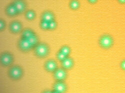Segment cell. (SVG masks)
Here are the masks:
<instances>
[{"label":"cell","instance_id":"25","mask_svg":"<svg viewBox=\"0 0 125 93\" xmlns=\"http://www.w3.org/2000/svg\"><path fill=\"white\" fill-rule=\"evenodd\" d=\"M118 1L120 3H122V4L125 3V0H118Z\"/></svg>","mask_w":125,"mask_h":93},{"label":"cell","instance_id":"4","mask_svg":"<svg viewBox=\"0 0 125 93\" xmlns=\"http://www.w3.org/2000/svg\"><path fill=\"white\" fill-rule=\"evenodd\" d=\"M1 62L2 64L4 66H9L13 62V57L11 54L9 52L3 53L1 57Z\"/></svg>","mask_w":125,"mask_h":93},{"label":"cell","instance_id":"6","mask_svg":"<svg viewBox=\"0 0 125 93\" xmlns=\"http://www.w3.org/2000/svg\"><path fill=\"white\" fill-rule=\"evenodd\" d=\"M54 77L58 81H63L67 77V73L64 68L57 69L54 72Z\"/></svg>","mask_w":125,"mask_h":93},{"label":"cell","instance_id":"18","mask_svg":"<svg viewBox=\"0 0 125 93\" xmlns=\"http://www.w3.org/2000/svg\"><path fill=\"white\" fill-rule=\"evenodd\" d=\"M79 6V2L76 0H74L71 2L70 4V7L73 9H77Z\"/></svg>","mask_w":125,"mask_h":93},{"label":"cell","instance_id":"1","mask_svg":"<svg viewBox=\"0 0 125 93\" xmlns=\"http://www.w3.org/2000/svg\"><path fill=\"white\" fill-rule=\"evenodd\" d=\"M49 46L44 43H38L35 47V53L36 55L41 58L46 57L49 53Z\"/></svg>","mask_w":125,"mask_h":93},{"label":"cell","instance_id":"8","mask_svg":"<svg viewBox=\"0 0 125 93\" xmlns=\"http://www.w3.org/2000/svg\"><path fill=\"white\" fill-rule=\"evenodd\" d=\"M10 29L12 33L14 34H18L22 31V25L19 22H13L10 25Z\"/></svg>","mask_w":125,"mask_h":93},{"label":"cell","instance_id":"23","mask_svg":"<svg viewBox=\"0 0 125 93\" xmlns=\"http://www.w3.org/2000/svg\"><path fill=\"white\" fill-rule=\"evenodd\" d=\"M121 67L122 69L125 70V60L123 61L121 64Z\"/></svg>","mask_w":125,"mask_h":93},{"label":"cell","instance_id":"21","mask_svg":"<svg viewBox=\"0 0 125 93\" xmlns=\"http://www.w3.org/2000/svg\"><path fill=\"white\" fill-rule=\"evenodd\" d=\"M41 27L43 29H49V22L42 20L41 23Z\"/></svg>","mask_w":125,"mask_h":93},{"label":"cell","instance_id":"22","mask_svg":"<svg viewBox=\"0 0 125 93\" xmlns=\"http://www.w3.org/2000/svg\"><path fill=\"white\" fill-rule=\"evenodd\" d=\"M5 25H6L4 21L1 19V21H0V29H1V30H3V29H4Z\"/></svg>","mask_w":125,"mask_h":93},{"label":"cell","instance_id":"16","mask_svg":"<svg viewBox=\"0 0 125 93\" xmlns=\"http://www.w3.org/2000/svg\"><path fill=\"white\" fill-rule=\"evenodd\" d=\"M26 17L29 20H33L35 17V14L33 11H29L26 13Z\"/></svg>","mask_w":125,"mask_h":93},{"label":"cell","instance_id":"5","mask_svg":"<svg viewBox=\"0 0 125 93\" xmlns=\"http://www.w3.org/2000/svg\"><path fill=\"white\" fill-rule=\"evenodd\" d=\"M18 46L20 50L24 52H28L33 47L28 39L23 38L19 41Z\"/></svg>","mask_w":125,"mask_h":93},{"label":"cell","instance_id":"15","mask_svg":"<svg viewBox=\"0 0 125 93\" xmlns=\"http://www.w3.org/2000/svg\"><path fill=\"white\" fill-rule=\"evenodd\" d=\"M32 47H35L38 43V37L35 34L28 39Z\"/></svg>","mask_w":125,"mask_h":93},{"label":"cell","instance_id":"2","mask_svg":"<svg viewBox=\"0 0 125 93\" xmlns=\"http://www.w3.org/2000/svg\"><path fill=\"white\" fill-rule=\"evenodd\" d=\"M23 70L21 67L18 66H14L9 70V76L14 80L20 79L23 76Z\"/></svg>","mask_w":125,"mask_h":93},{"label":"cell","instance_id":"11","mask_svg":"<svg viewBox=\"0 0 125 93\" xmlns=\"http://www.w3.org/2000/svg\"><path fill=\"white\" fill-rule=\"evenodd\" d=\"M74 65V62L73 59L69 57L66 58L62 61V65L64 69H70Z\"/></svg>","mask_w":125,"mask_h":93},{"label":"cell","instance_id":"10","mask_svg":"<svg viewBox=\"0 0 125 93\" xmlns=\"http://www.w3.org/2000/svg\"><path fill=\"white\" fill-rule=\"evenodd\" d=\"M67 86L62 81H57L54 85V90L58 93H64L66 91Z\"/></svg>","mask_w":125,"mask_h":93},{"label":"cell","instance_id":"20","mask_svg":"<svg viewBox=\"0 0 125 93\" xmlns=\"http://www.w3.org/2000/svg\"><path fill=\"white\" fill-rule=\"evenodd\" d=\"M57 26V23L55 20H52V21L49 23V29L52 30L55 29Z\"/></svg>","mask_w":125,"mask_h":93},{"label":"cell","instance_id":"3","mask_svg":"<svg viewBox=\"0 0 125 93\" xmlns=\"http://www.w3.org/2000/svg\"><path fill=\"white\" fill-rule=\"evenodd\" d=\"M100 46L104 49L110 48L113 44V40L111 36L109 35L102 36L99 40Z\"/></svg>","mask_w":125,"mask_h":93},{"label":"cell","instance_id":"13","mask_svg":"<svg viewBox=\"0 0 125 93\" xmlns=\"http://www.w3.org/2000/svg\"><path fill=\"white\" fill-rule=\"evenodd\" d=\"M42 18L44 21H46L47 22H50L52 20H54V15L51 12H45L42 16Z\"/></svg>","mask_w":125,"mask_h":93},{"label":"cell","instance_id":"14","mask_svg":"<svg viewBox=\"0 0 125 93\" xmlns=\"http://www.w3.org/2000/svg\"><path fill=\"white\" fill-rule=\"evenodd\" d=\"M35 34L33 31L30 29H26L22 33V38L26 39H28L31 36L34 35Z\"/></svg>","mask_w":125,"mask_h":93},{"label":"cell","instance_id":"19","mask_svg":"<svg viewBox=\"0 0 125 93\" xmlns=\"http://www.w3.org/2000/svg\"><path fill=\"white\" fill-rule=\"evenodd\" d=\"M57 56L58 59L61 61L64 60L67 57V56L65 54H64L63 53H62L61 51H59V52L57 53Z\"/></svg>","mask_w":125,"mask_h":93},{"label":"cell","instance_id":"7","mask_svg":"<svg viewBox=\"0 0 125 93\" xmlns=\"http://www.w3.org/2000/svg\"><path fill=\"white\" fill-rule=\"evenodd\" d=\"M18 13L21 14L25 12L26 8V4L23 0H16L13 3Z\"/></svg>","mask_w":125,"mask_h":93},{"label":"cell","instance_id":"12","mask_svg":"<svg viewBox=\"0 0 125 93\" xmlns=\"http://www.w3.org/2000/svg\"><path fill=\"white\" fill-rule=\"evenodd\" d=\"M6 12L7 14L10 17L15 16L18 14L16 8L13 4L8 6L6 8Z\"/></svg>","mask_w":125,"mask_h":93},{"label":"cell","instance_id":"9","mask_svg":"<svg viewBox=\"0 0 125 93\" xmlns=\"http://www.w3.org/2000/svg\"><path fill=\"white\" fill-rule=\"evenodd\" d=\"M45 68L48 72H54L57 69V64L56 62L53 60L47 61L45 64Z\"/></svg>","mask_w":125,"mask_h":93},{"label":"cell","instance_id":"17","mask_svg":"<svg viewBox=\"0 0 125 93\" xmlns=\"http://www.w3.org/2000/svg\"><path fill=\"white\" fill-rule=\"evenodd\" d=\"M61 51L62 53H63L64 54H65L66 56H68L69 55L70 53V49L69 48V47L65 46L61 48Z\"/></svg>","mask_w":125,"mask_h":93},{"label":"cell","instance_id":"24","mask_svg":"<svg viewBox=\"0 0 125 93\" xmlns=\"http://www.w3.org/2000/svg\"><path fill=\"white\" fill-rule=\"evenodd\" d=\"M88 1L91 3H96L97 1V0H88Z\"/></svg>","mask_w":125,"mask_h":93}]
</instances>
